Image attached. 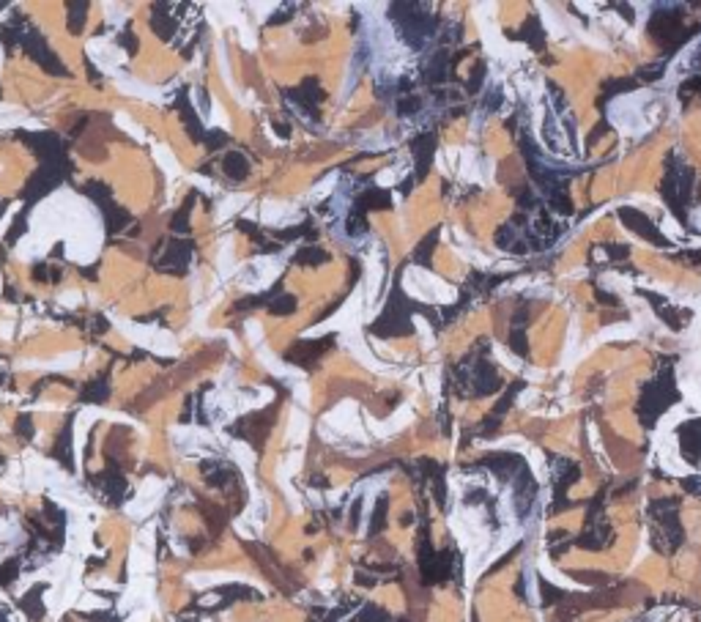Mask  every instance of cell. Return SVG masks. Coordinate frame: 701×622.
I'll return each instance as SVG.
<instances>
[{"label":"cell","mask_w":701,"mask_h":622,"mask_svg":"<svg viewBox=\"0 0 701 622\" xmlns=\"http://www.w3.org/2000/svg\"><path fill=\"white\" fill-rule=\"evenodd\" d=\"M326 261H329V255L321 247H305L293 258V264H299V266H318V264H326Z\"/></svg>","instance_id":"cell-8"},{"label":"cell","mask_w":701,"mask_h":622,"mask_svg":"<svg viewBox=\"0 0 701 622\" xmlns=\"http://www.w3.org/2000/svg\"><path fill=\"white\" fill-rule=\"evenodd\" d=\"M189 261H192V241L175 239V241H170L165 247V258L156 261V269L159 271H170V274H181V271H186Z\"/></svg>","instance_id":"cell-2"},{"label":"cell","mask_w":701,"mask_h":622,"mask_svg":"<svg viewBox=\"0 0 701 622\" xmlns=\"http://www.w3.org/2000/svg\"><path fill=\"white\" fill-rule=\"evenodd\" d=\"M268 310L274 312V315H291V312L296 310V296H291V294L274 296V302L268 305Z\"/></svg>","instance_id":"cell-11"},{"label":"cell","mask_w":701,"mask_h":622,"mask_svg":"<svg viewBox=\"0 0 701 622\" xmlns=\"http://www.w3.org/2000/svg\"><path fill=\"white\" fill-rule=\"evenodd\" d=\"M189 209H192V200H189V203H184V206H181V212L173 217V223H170L173 233H189Z\"/></svg>","instance_id":"cell-13"},{"label":"cell","mask_w":701,"mask_h":622,"mask_svg":"<svg viewBox=\"0 0 701 622\" xmlns=\"http://www.w3.org/2000/svg\"><path fill=\"white\" fill-rule=\"evenodd\" d=\"M288 96H293L296 99V107L305 113V110H315L318 104H321V99H323V93H321V88H318V80H305L299 88H293V90H288Z\"/></svg>","instance_id":"cell-4"},{"label":"cell","mask_w":701,"mask_h":622,"mask_svg":"<svg viewBox=\"0 0 701 622\" xmlns=\"http://www.w3.org/2000/svg\"><path fill=\"white\" fill-rule=\"evenodd\" d=\"M225 173L233 178V181H244L247 173H250V162H247V157H244V154H239V151H230V154L225 157Z\"/></svg>","instance_id":"cell-6"},{"label":"cell","mask_w":701,"mask_h":622,"mask_svg":"<svg viewBox=\"0 0 701 622\" xmlns=\"http://www.w3.org/2000/svg\"><path fill=\"white\" fill-rule=\"evenodd\" d=\"M387 206H389V195H387L384 189H364L362 198L356 200V209H353V212L367 214V212H373V209H387Z\"/></svg>","instance_id":"cell-5"},{"label":"cell","mask_w":701,"mask_h":622,"mask_svg":"<svg viewBox=\"0 0 701 622\" xmlns=\"http://www.w3.org/2000/svg\"><path fill=\"white\" fill-rule=\"evenodd\" d=\"M400 296L392 294V299H389V305H387V310L381 312V318L373 324V332L376 335H384V337H392V335H405V332H411V324H408V312L400 310Z\"/></svg>","instance_id":"cell-1"},{"label":"cell","mask_w":701,"mask_h":622,"mask_svg":"<svg viewBox=\"0 0 701 622\" xmlns=\"http://www.w3.org/2000/svg\"><path fill=\"white\" fill-rule=\"evenodd\" d=\"M118 45H124L129 52H134V49H137V39H134L131 33H124V36H118Z\"/></svg>","instance_id":"cell-16"},{"label":"cell","mask_w":701,"mask_h":622,"mask_svg":"<svg viewBox=\"0 0 701 622\" xmlns=\"http://www.w3.org/2000/svg\"><path fill=\"white\" fill-rule=\"evenodd\" d=\"M329 346H332V337L296 343V346L285 354V359H288V362H293V365H299V367H312V365L318 362V356L323 354V351H329Z\"/></svg>","instance_id":"cell-3"},{"label":"cell","mask_w":701,"mask_h":622,"mask_svg":"<svg viewBox=\"0 0 701 622\" xmlns=\"http://www.w3.org/2000/svg\"><path fill=\"white\" fill-rule=\"evenodd\" d=\"M33 274H36L39 280H55V282L61 280V271H58V269H49L47 264H39V266L33 269Z\"/></svg>","instance_id":"cell-15"},{"label":"cell","mask_w":701,"mask_h":622,"mask_svg":"<svg viewBox=\"0 0 701 622\" xmlns=\"http://www.w3.org/2000/svg\"><path fill=\"white\" fill-rule=\"evenodd\" d=\"M151 28L162 36V39H170L175 33V19H170V17H165V22H162V17L159 14H154V19H151Z\"/></svg>","instance_id":"cell-14"},{"label":"cell","mask_w":701,"mask_h":622,"mask_svg":"<svg viewBox=\"0 0 701 622\" xmlns=\"http://www.w3.org/2000/svg\"><path fill=\"white\" fill-rule=\"evenodd\" d=\"M181 118H184V124H186V129L192 134V140H198L200 137V118L195 115V110H192V104H189V99H181Z\"/></svg>","instance_id":"cell-10"},{"label":"cell","mask_w":701,"mask_h":622,"mask_svg":"<svg viewBox=\"0 0 701 622\" xmlns=\"http://www.w3.org/2000/svg\"><path fill=\"white\" fill-rule=\"evenodd\" d=\"M411 151H414V157H417L419 176H422V173H425V168L430 165V157H433V134H422L419 140H414Z\"/></svg>","instance_id":"cell-7"},{"label":"cell","mask_w":701,"mask_h":622,"mask_svg":"<svg viewBox=\"0 0 701 622\" xmlns=\"http://www.w3.org/2000/svg\"><path fill=\"white\" fill-rule=\"evenodd\" d=\"M110 395V387H107V376H102V378H96V381H90L86 390H83V400H90V403H99V400H107Z\"/></svg>","instance_id":"cell-9"},{"label":"cell","mask_w":701,"mask_h":622,"mask_svg":"<svg viewBox=\"0 0 701 622\" xmlns=\"http://www.w3.org/2000/svg\"><path fill=\"white\" fill-rule=\"evenodd\" d=\"M86 11H88V3H69V31H72V33L83 28Z\"/></svg>","instance_id":"cell-12"}]
</instances>
